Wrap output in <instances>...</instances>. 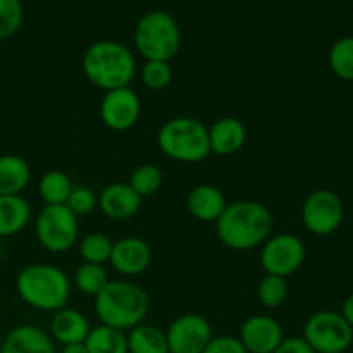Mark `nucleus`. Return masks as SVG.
I'll return each instance as SVG.
<instances>
[{
  "label": "nucleus",
  "mask_w": 353,
  "mask_h": 353,
  "mask_svg": "<svg viewBox=\"0 0 353 353\" xmlns=\"http://www.w3.org/2000/svg\"><path fill=\"white\" fill-rule=\"evenodd\" d=\"M157 143L168 157L179 162H200L209 157V130L195 117H174L162 124Z\"/></svg>",
  "instance_id": "6"
},
{
  "label": "nucleus",
  "mask_w": 353,
  "mask_h": 353,
  "mask_svg": "<svg viewBox=\"0 0 353 353\" xmlns=\"http://www.w3.org/2000/svg\"><path fill=\"white\" fill-rule=\"evenodd\" d=\"M238 340L248 353H274L285 338L278 321L269 316H252L241 326Z\"/></svg>",
  "instance_id": "13"
},
{
  "label": "nucleus",
  "mask_w": 353,
  "mask_h": 353,
  "mask_svg": "<svg viewBox=\"0 0 353 353\" xmlns=\"http://www.w3.org/2000/svg\"><path fill=\"white\" fill-rule=\"evenodd\" d=\"M172 79V69L169 62L147 61L141 68V81L150 90H164Z\"/></svg>",
  "instance_id": "31"
},
{
  "label": "nucleus",
  "mask_w": 353,
  "mask_h": 353,
  "mask_svg": "<svg viewBox=\"0 0 353 353\" xmlns=\"http://www.w3.org/2000/svg\"><path fill=\"white\" fill-rule=\"evenodd\" d=\"M112 241L102 233H90L79 243V254L90 264H100L107 262L112 254Z\"/></svg>",
  "instance_id": "28"
},
{
  "label": "nucleus",
  "mask_w": 353,
  "mask_h": 353,
  "mask_svg": "<svg viewBox=\"0 0 353 353\" xmlns=\"http://www.w3.org/2000/svg\"><path fill=\"white\" fill-rule=\"evenodd\" d=\"M341 316H343V319L353 327V293L348 296L347 300H345L343 312H341Z\"/></svg>",
  "instance_id": "35"
},
{
  "label": "nucleus",
  "mask_w": 353,
  "mask_h": 353,
  "mask_svg": "<svg viewBox=\"0 0 353 353\" xmlns=\"http://www.w3.org/2000/svg\"><path fill=\"white\" fill-rule=\"evenodd\" d=\"M0 353H55V348L43 330L33 324H23L3 338Z\"/></svg>",
  "instance_id": "16"
},
{
  "label": "nucleus",
  "mask_w": 353,
  "mask_h": 353,
  "mask_svg": "<svg viewBox=\"0 0 353 353\" xmlns=\"http://www.w3.org/2000/svg\"><path fill=\"white\" fill-rule=\"evenodd\" d=\"M128 353H169L168 338L159 327L140 324L128 334Z\"/></svg>",
  "instance_id": "22"
},
{
  "label": "nucleus",
  "mask_w": 353,
  "mask_h": 353,
  "mask_svg": "<svg viewBox=\"0 0 353 353\" xmlns=\"http://www.w3.org/2000/svg\"><path fill=\"white\" fill-rule=\"evenodd\" d=\"M83 71L93 85L110 92L130 86L137 72V61L126 45L116 40H99L83 54Z\"/></svg>",
  "instance_id": "2"
},
{
  "label": "nucleus",
  "mask_w": 353,
  "mask_h": 353,
  "mask_svg": "<svg viewBox=\"0 0 353 353\" xmlns=\"http://www.w3.org/2000/svg\"><path fill=\"white\" fill-rule=\"evenodd\" d=\"M31 207L21 195H0V238L12 236L26 228Z\"/></svg>",
  "instance_id": "20"
},
{
  "label": "nucleus",
  "mask_w": 353,
  "mask_h": 353,
  "mask_svg": "<svg viewBox=\"0 0 353 353\" xmlns=\"http://www.w3.org/2000/svg\"><path fill=\"white\" fill-rule=\"evenodd\" d=\"M65 205L72 210L74 216H85L97 207V196L86 186H74Z\"/></svg>",
  "instance_id": "32"
},
{
  "label": "nucleus",
  "mask_w": 353,
  "mask_h": 353,
  "mask_svg": "<svg viewBox=\"0 0 353 353\" xmlns=\"http://www.w3.org/2000/svg\"><path fill=\"white\" fill-rule=\"evenodd\" d=\"M305 245L296 234L279 233L265 240L261 252L262 268L268 274L285 278L302 268Z\"/></svg>",
  "instance_id": "9"
},
{
  "label": "nucleus",
  "mask_w": 353,
  "mask_h": 353,
  "mask_svg": "<svg viewBox=\"0 0 353 353\" xmlns=\"http://www.w3.org/2000/svg\"><path fill=\"white\" fill-rule=\"evenodd\" d=\"M150 310V299L141 286L128 281H109L95 296V312L103 326L133 330Z\"/></svg>",
  "instance_id": "3"
},
{
  "label": "nucleus",
  "mask_w": 353,
  "mask_h": 353,
  "mask_svg": "<svg viewBox=\"0 0 353 353\" xmlns=\"http://www.w3.org/2000/svg\"><path fill=\"white\" fill-rule=\"evenodd\" d=\"M72 183L65 172L52 169L47 171L40 179V196L43 199L45 205H65L69 195L72 192Z\"/></svg>",
  "instance_id": "24"
},
{
  "label": "nucleus",
  "mask_w": 353,
  "mask_h": 353,
  "mask_svg": "<svg viewBox=\"0 0 353 353\" xmlns=\"http://www.w3.org/2000/svg\"><path fill=\"white\" fill-rule=\"evenodd\" d=\"M85 347L88 353H128V338L123 331L102 324L90 330Z\"/></svg>",
  "instance_id": "23"
},
{
  "label": "nucleus",
  "mask_w": 353,
  "mask_h": 353,
  "mask_svg": "<svg viewBox=\"0 0 353 353\" xmlns=\"http://www.w3.org/2000/svg\"><path fill=\"white\" fill-rule=\"evenodd\" d=\"M24 9L19 0H0V40H7L19 31Z\"/></svg>",
  "instance_id": "30"
},
{
  "label": "nucleus",
  "mask_w": 353,
  "mask_h": 353,
  "mask_svg": "<svg viewBox=\"0 0 353 353\" xmlns=\"http://www.w3.org/2000/svg\"><path fill=\"white\" fill-rule=\"evenodd\" d=\"M107 283H109V276H107V271L103 269V265L100 264L85 262L74 272V285L85 295L97 296L102 292Z\"/></svg>",
  "instance_id": "26"
},
{
  "label": "nucleus",
  "mask_w": 353,
  "mask_h": 353,
  "mask_svg": "<svg viewBox=\"0 0 353 353\" xmlns=\"http://www.w3.org/2000/svg\"><path fill=\"white\" fill-rule=\"evenodd\" d=\"M134 47L147 61L169 62L181 47V31L174 17L165 10L143 14L134 28Z\"/></svg>",
  "instance_id": "5"
},
{
  "label": "nucleus",
  "mask_w": 353,
  "mask_h": 353,
  "mask_svg": "<svg viewBox=\"0 0 353 353\" xmlns=\"http://www.w3.org/2000/svg\"><path fill=\"white\" fill-rule=\"evenodd\" d=\"M224 193L217 186L199 185L188 193V212L199 221H217L226 209Z\"/></svg>",
  "instance_id": "19"
},
{
  "label": "nucleus",
  "mask_w": 353,
  "mask_h": 353,
  "mask_svg": "<svg viewBox=\"0 0 353 353\" xmlns=\"http://www.w3.org/2000/svg\"><path fill=\"white\" fill-rule=\"evenodd\" d=\"M109 262L121 274L134 276L143 272L152 262V250L141 238L126 236L112 245Z\"/></svg>",
  "instance_id": "14"
},
{
  "label": "nucleus",
  "mask_w": 353,
  "mask_h": 353,
  "mask_svg": "<svg viewBox=\"0 0 353 353\" xmlns=\"http://www.w3.org/2000/svg\"><path fill=\"white\" fill-rule=\"evenodd\" d=\"M247 141L245 124L236 117H223L209 128L210 154L233 155Z\"/></svg>",
  "instance_id": "17"
},
{
  "label": "nucleus",
  "mask_w": 353,
  "mask_h": 353,
  "mask_svg": "<svg viewBox=\"0 0 353 353\" xmlns=\"http://www.w3.org/2000/svg\"><path fill=\"white\" fill-rule=\"evenodd\" d=\"M100 210L110 219H128L141 207V196L128 183H112L97 199Z\"/></svg>",
  "instance_id": "15"
},
{
  "label": "nucleus",
  "mask_w": 353,
  "mask_h": 353,
  "mask_svg": "<svg viewBox=\"0 0 353 353\" xmlns=\"http://www.w3.org/2000/svg\"><path fill=\"white\" fill-rule=\"evenodd\" d=\"M257 296L268 309H278L288 296V283L279 276H264L259 283Z\"/></svg>",
  "instance_id": "29"
},
{
  "label": "nucleus",
  "mask_w": 353,
  "mask_h": 353,
  "mask_svg": "<svg viewBox=\"0 0 353 353\" xmlns=\"http://www.w3.org/2000/svg\"><path fill=\"white\" fill-rule=\"evenodd\" d=\"M162 181H164V174H162L157 165L141 164L134 169L128 185L143 199V196H150L157 193L161 190Z\"/></svg>",
  "instance_id": "27"
},
{
  "label": "nucleus",
  "mask_w": 353,
  "mask_h": 353,
  "mask_svg": "<svg viewBox=\"0 0 353 353\" xmlns=\"http://www.w3.org/2000/svg\"><path fill=\"white\" fill-rule=\"evenodd\" d=\"M41 247L52 254L68 252L78 240V216L68 205H45L34 223Z\"/></svg>",
  "instance_id": "8"
},
{
  "label": "nucleus",
  "mask_w": 353,
  "mask_h": 353,
  "mask_svg": "<svg viewBox=\"0 0 353 353\" xmlns=\"http://www.w3.org/2000/svg\"><path fill=\"white\" fill-rule=\"evenodd\" d=\"M330 68L338 78L353 81V37H343L331 47Z\"/></svg>",
  "instance_id": "25"
},
{
  "label": "nucleus",
  "mask_w": 353,
  "mask_h": 353,
  "mask_svg": "<svg viewBox=\"0 0 353 353\" xmlns=\"http://www.w3.org/2000/svg\"><path fill=\"white\" fill-rule=\"evenodd\" d=\"M90 330L92 327H90L88 319L79 310L68 309V307L57 310L50 321L52 336L64 347L65 345L85 343Z\"/></svg>",
  "instance_id": "18"
},
{
  "label": "nucleus",
  "mask_w": 353,
  "mask_h": 353,
  "mask_svg": "<svg viewBox=\"0 0 353 353\" xmlns=\"http://www.w3.org/2000/svg\"><path fill=\"white\" fill-rule=\"evenodd\" d=\"M203 353H248L241 341L234 336H217L209 341Z\"/></svg>",
  "instance_id": "33"
},
{
  "label": "nucleus",
  "mask_w": 353,
  "mask_h": 353,
  "mask_svg": "<svg viewBox=\"0 0 353 353\" xmlns=\"http://www.w3.org/2000/svg\"><path fill=\"white\" fill-rule=\"evenodd\" d=\"M274 353H316L303 338H286L283 343L276 348Z\"/></svg>",
  "instance_id": "34"
},
{
  "label": "nucleus",
  "mask_w": 353,
  "mask_h": 353,
  "mask_svg": "<svg viewBox=\"0 0 353 353\" xmlns=\"http://www.w3.org/2000/svg\"><path fill=\"white\" fill-rule=\"evenodd\" d=\"M61 353H88V350H86L85 343H74V345H65Z\"/></svg>",
  "instance_id": "36"
},
{
  "label": "nucleus",
  "mask_w": 353,
  "mask_h": 353,
  "mask_svg": "<svg viewBox=\"0 0 353 353\" xmlns=\"http://www.w3.org/2000/svg\"><path fill=\"white\" fill-rule=\"evenodd\" d=\"M165 338L169 353H203L212 340V327L205 317L185 314L172 321Z\"/></svg>",
  "instance_id": "11"
},
{
  "label": "nucleus",
  "mask_w": 353,
  "mask_h": 353,
  "mask_svg": "<svg viewBox=\"0 0 353 353\" xmlns=\"http://www.w3.org/2000/svg\"><path fill=\"white\" fill-rule=\"evenodd\" d=\"M0 255H2V247H0Z\"/></svg>",
  "instance_id": "38"
},
{
  "label": "nucleus",
  "mask_w": 353,
  "mask_h": 353,
  "mask_svg": "<svg viewBox=\"0 0 353 353\" xmlns=\"http://www.w3.org/2000/svg\"><path fill=\"white\" fill-rule=\"evenodd\" d=\"M274 217L264 203L240 200L226 205L216 221L219 240L233 250H252L264 243L272 233Z\"/></svg>",
  "instance_id": "1"
},
{
  "label": "nucleus",
  "mask_w": 353,
  "mask_h": 353,
  "mask_svg": "<svg viewBox=\"0 0 353 353\" xmlns=\"http://www.w3.org/2000/svg\"><path fill=\"white\" fill-rule=\"evenodd\" d=\"M343 202L333 190L321 188L310 193L302 207V221L310 233L327 236L340 228L343 221Z\"/></svg>",
  "instance_id": "10"
},
{
  "label": "nucleus",
  "mask_w": 353,
  "mask_h": 353,
  "mask_svg": "<svg viewBox=\"0 0 353 353\" xmlns=\"http://www.w3.org/2000/svg\"><path fill=\"white\" fill-rule=\"evenodd\" d=\"M141 114L140 97L130 86L105 92L100 102V119L114 131H128L138 123Z\"/></svg>",
  "instance_id": "12"
},
{
  "label": "nucleus",
  "mask_w": 353,
  "mask_h": 353,
  "mask_svg": "<svg viewBox=\"0 0 353 353\" xmlns=\"http://www.w3.org/2000/svg\"><path fill=\"white\" fill-rule=\"evenodd\" d=\"M31 179L30 164L14 154L0 155V195H19Z\"/></svg>",
  "instance_id": "21"
},
{
  "label": "nucleus",
  "mask_w": 353,
  "mask_h": 353,
  "mask_svg": "<svg viewBox=\"0 0 353 353\" xmlns=\"http://www.w3.org/2000/svg\"><path fill=\"white\" fill-rule=\"evenodd\" d=\"M2 341H3V338H2V334H0V348H2Z\"/></svg>",
  "instance_id": "37"
},
{
  "label": "nucleus",
  "mask_w": 353,
  "mask_h": 353,
  "mask_svg": "<svg viewBox=\"0 0 353 353\" xmlns=\"http://www.w3.org/2000/svg\"><path fill=\"white\" fill-rule=\"evenodd\" d=\"M303 340L316 353H343L353 341V327L341 314L323 310L307 319Z\"/></svg>",
  "instance_id": "7"
},
{
  "label": "nucleus",
  "mask_w": 353,
  "mask_h": 353,
  "mask_svg": "<svg viewBox=\"0 0 353 353\" xmlns=\"http://www.w3.org/2000/svg\"><path fill=\"white\" fill-rule=\"evenodd\" d=\"M16 290L17 295L33 309L57 312L68 303L71 281L55 265L31 264L17 274Z\"/></svg>",
  "instance_id": "4"
}]
</instances>
